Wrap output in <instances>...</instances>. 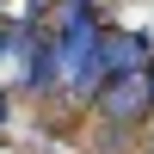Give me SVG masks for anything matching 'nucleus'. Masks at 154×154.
<instances>
[{"mask_svg":"<svg viewBox=\"0 0 154 154\" xmlns=\"http://www.w3.org/2000/svg\"><path fill=\"white\" fill-rule=\"evenodd\" d=\"M142 154H154V130H148V142H142Z\"/></svg>","mask_w":154,"mask_h":154,"instance_id":"obj_2","label":"nucleus"},{"mask_svg":"<svg viewBox=\"0 0 154 154\" xmlns=\"http://www.w3.org/2000/svg\"><path fill=\"white\" fill-rule=\"evenodd\" d=\"M0 117H6V93H0Z\"/></svg>","mask_w":154,"mask_h":154,"instance_id":"obj_3","label":"nucleus"},{"mask_svg":"<svg viewBox=\"0 0 154 154\" xmlns=\"http://www.w3.org/2000/svg\"><path fill=\"white\" fill-rule=\"evenodd\" d=\"M148 93H154V68H148Z\"/></svg>","mask_w":154,"mask_h":154,"instance_id":"obj_4","label":"nucleus"},{"mask_svg":"<svg viewBox=\"0 0 154 154\" xmlns=\"http://www.w3.org/2000/svg\"><path fill=\"white\" fill-rule=\"evenodd\" d=\"M148 111H154V93H148V74L142 68H117L105 86H99V117H105V123L136 130Z\"/></svg>","mask_w":154,"mask_h":154,"instance_id":"obj_1","label":"nucleus"}]
</instances>
